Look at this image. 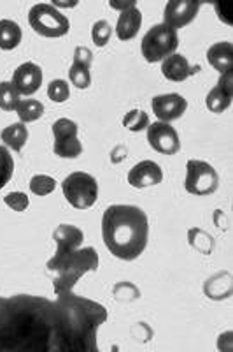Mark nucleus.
I'll use <instances>...</instances> for the list:
<instances>
[{"label":"nucleus","mask_w":233,"mask_h":352,"mask_svg":"<svg viewBox=\"0 0 233 352\" xmlns=\"http://www.w3.org/2000/svg\"><path fill=\"white\" fill-rule=\"evenodd\" d=\"M69 76H71L72 85H75L77 88H88L91 83L90 67H86V65H79V64H74V62H72L71 71H69Z\"/></svg>","instance_id":"27"},{"label":"nucleus","mask_w":233,"mask_h":352,"mask_svg":"<svg viewBox=\"0 0 233 352\" xmlns=\"http://www.w3.org/2000/svg\"><path fill=\"white\" fill-rule=\"evenodd\" d=\"M53 238H55L56 243V252L55 256L48 261V270L55 273L56 270L67 261V257H71L77 248H81L84 234L83 231H81L79 228H75V226L62 224L55 229Z\"/></svg>","instance_id":"8"},{"label":"nucleus","mask_w":233,"mask_h":352,"mask_svg":"<svg viewBox=\"0 0 233 352\" xmlns=\"http://www.w3.org/2000/svg\"><path fill=\"white\" fill-rule=\"evenodd\" d=\"M91 60H93V53H91L90 48H86V46H77V48H75L74 64L86 65V67H90Z\"/></svg>","instance_id":"31"},{"label":"nucleus","mask_w":233,"mask_h":352,"mask_svg":"<svg viewBox=\"0 0 233 352\" xmlns=\"http://www.w3.org/2000/svg\"><path fill=\"white\" fill-rule=\"evenodd\" d=\"M198 9H200V4L193 0H172L165 6L163 23L177 30V28L190 25L197 18Z\"/></svg>","instance_id":"10"},{"label":"nucleus","mask_w":233,"mask_h":352,"mask_svg":"<svg viewBox=\"0 0 233 352\" xmlns=\"http://www.w3.org/2000/svg\"><path fill=\"white\" fill-rule=\"evenodd\" d=\"M217 347H219V351L221 352H232V333L226 331L225 335L219 336Z\"/></svg>","instance_id":"32"},{"label":"nucleus","mask_w":233,"mask_h":352,"mask_svg":"<svg viewBox=\"0 0 233 352\" xmlns=\"http://www.w3.org/2000/svg\"><path fill=\"white\" fill-rule=\"evenodd\" d=\"M111 34L112 28L106 20L95 21L93 28H91V39H93V43H95L97 46H106V44L109 43V39H111Z\"/></svg>","instance_id":"28"},{"label":"nucleus","mask_w":233,"mask_h":352,"mask_svg":"<svg viewBox=\"0 0 233 352\" xmlns=\"http://www.w3.org/2000/svg\"><path fill=\"white\" fill-rule=\"evenodd\" d=\"M109 6H111L112 9H116V11L123 12V11H127V9L134 8L135 2L134 0H128V2H116V0H111V2H109Z\"/></svg>","instance_id":"33"},{"label":"nucleus","mask_w":233,"mask_h":352,"mask_svg":"<svg viewBox=\"0 0 233 352\" xmlns=\"http://www.w3.org/2000/svg\"><path fill=\"white\" fill-rule=\"evenodd\" d=\"M163 180V171L153 160H143L128 173V184L135 188H146L158 185Z\"/></svg>","instance_id":"13"},{"label":"nucleus","mask_w":233,"mask_h":352,"mask_svg":"<svg viewBox=\"0 0 233 352\" xmlns=\"http://www.w3.org/2000/svg\"><path fill=\"white\" fill-rule=\"evenodd\" d=\"M123 125L132 132H138L149 127V116L143 109H132L123 118Z\"/></svg>","instance_id":"23"},{"label":"nucleus","mask_w":233,"mask_h":352,"mask_svg":"<svg viewBox=\"0 0 233 352\" xmlns=\"http://www.w3.org/2000/svg\"><path fill=\"white\" fill-rule=\"evenodd\" d=\"M147 234H149V222L146 213L138 206L112 204L103 213V243L118 259H137L146 248Z\"/></svg>","instance_id":"2"},{"label":"nucleus","mask_w":233,"mask_h":352,"mask_svg":"<svg viewBox=\"0 0 233 352\" xmlns=\"http://www.w3.org/2000/svg\"><path fill=\"white\" fill-rule=\"evenodd\" d=\"M219 176L206 160L191 159L186 164V190L193 196H209L217 188Z\"/></svg>","instance_id":"7"},{"label":"nucleus","mask_w":233,"mask_h":352,"mask_svg":"<svg viewBox=\"0 0 233 352\" xmlns=\"http://www.w3.org/2000/svg\"><path fill=\"white\" fill-rule=\"evenodd\" d=\"M48 96L53 102H65L71 96V88L65 80H55L49 83L48 87Z\"/></svg>","instance_id":"29"},{"label":"nucleus","mask_w":233,"mask_h":352,"mask_svg":"<svg viewBox=\"0 0 233 352\" xmlns=\"http://www.w3.org/2000/svg\"><path fill=\"white\" fill-rule=\"evenodd\" d=\"M53 150L62 159H75V157H79L81 152H83V144H81V141L77 138H72V140L55 141Z\"/></svg>","instance_id":"22"},{"label":"nucleus","mask_w":233,"mask_h":352,"mask_svg":"<svg viewBox=\"0 0 233 352\" xmlns=\"http://www.w3.org/2000/svg\"><path fill=\"white\" fill-rule=\"evenodd\" d=\"M53 136H55V141L77 138V124L69 120V118H60V120H56L53 124Z\"/></svg>","instance_id":"24"},{"label":"nucleus","mask_w":233,"mask_h":352,"mask_svg":"<svg viewBox=\"0 0 233 352\" xmlns=\"http://www.w3.org/2000/svg\"><path fill=\"white\" fill-rule=\"evenodd\" d=\"M11 83L14 85L20 96H32L42 85V71L34 62H25L14 71Z\"/></svg>","instance_id":"12"},{"label":"nucleus","mask_w":233,"mask_h":352,"mask_svg":"<svg viewBox=\"0 0 233 352\" xmlns=\"http://www.w3.org/2000/svg\"><path fill=\"white\" fill-rule=\"evenodd\" d=\"M14 171V160L5 146H0V188L5 187Z\"/></svg>","instance_id":"26"},{"label":"nucleus","mask_w":233,"mask_h":352,"mask_svg":"<svg viewBox=\"0 0 233 352\" xmlns=\"http://www.w3.org/2000/svg\"><path fill=\"white\" fill-rule=\"evenodd\" d=\"M21 41V28L16 21L0 20V48L14 50Z\"/></svg>","instance_id":"19"},{"label":"nucleus","mask_w":233,"mask_h":352,"mask_svg":"<svg viewBox=\"0 0 233 352\" xmlns=\"http://www.w3.org/2000/svg\"><path fill=\"white\" fill-rule=\"evenodd\" d=\"M56 182L55 178L48 175H36L32 176V180H30V190H32L36 196H48L55 190Z\"/></svg>","instance_id":"25"},{"label":"nucleus","mask_w":233,"mask_h":352,"mask_svg":"<svg viewBox=\"0 0 233 352\" xmlns=\"http://www.w3.org/2000/svg\"><path fill=\"white\" fill-rule=\"evenodd\" d=\"M143 25V12L138 11L137 6L119 12L118 23H116V36L121 41L134 39L138 34V28Z\"/></svg>","instance_id":"16"},{"label":"nucleus","mask_w":233,"mask_h":352,"mask_svg":"<svg viewBox=\"0 0 233 352\" xmlns=\"http://www.w3.org/2000/svg\"><path fill=\"white\" fill-rule=\"evenodd\" d=\"M207 60H209V64L212 65L219 74H225V72L232 71V64H233L232 43L223 41V43L212 44V46L207 50Z\"/></svg>","instance_id":"17"},{"label":"nucleus","mask_w":233,"mask_h":352,"mask_svg":"<svg viewBox=\"0 0 233 352\" xmlns=\"http://www.w3.org/2000/svg\"><path fill=\"white\" fill-rule=\"evenodd\" d=\"M99 264L100 259L95 248H77L55 272L56 276L55 282H53V287H55L56 296H64V294L72 292V289H74V285L77 284L81 276L90 272H95L99 268Z\"/></svg>","instance_id":"3"},{"label":"nucleus","mask_w":233,"mask_h":352,"mask_svg":"<svg viewBox=\"0 0 233 352\" xmlns=\"http://www.w3.org/2000/svg\"><path fill=\"white\" fill-rule=\"evenodd\" d=\"M4 203L8 204L9 208L14 210V212H25L30 204V199H28L27 194L23 192H9L8 196L4 197Z\"/></svg>","instance_id":"30"},{"label":"nucleus","mask_w":233,"mask_h":352,"mask_svg":"<svg viewBox=\"0 0 233 352\" xmlns=\"http://www.w3.org/2000/svg\"><path fill=\"white\" fill-rule=\"evenodd\" d=\"M107 310L69 292L55 300L34 294L0 298V352H102L99 331Z\"/></svg>","instance_id":"1"},{"label":"nucleus","mask_w":233,"mask_h":352,"mask_svg":"<svg viewBox=\"0 0 233 352\" xmlns=\"http://www.w3.org/2000/svg\"><path fill=\"white\" fill-rule=\"evenodd\" d=\"M154 115L160 122L170 124L172 120H177L184 115L186 108H188V100L181 96V94H163V96H156L151 102Z\"/></svg>","instance_id":"11"},{"label":"nucleus","mask_w":233,"mask_h":352,"mask_svg":"<svg viewBox=\"0 0 233 352\" xmlns=\"http://www.w3.org/2000/svg\"><path fill=\"white\" fill-rule=\"evenodd\" d=\"M0 136H2V141L5 143V146H9V148L16 150L18 152V150L23 148L25 143H27L28 129L25 127V124L18 122V124H12L9 125V127H5Z\"/></svg>","instance_id":"18"},{"label":"nucleus","mask_w":233,"mask_h":352,"mask_svg":"<svg viewBox=\"0 0 233 352\" xmlns=\"http://www.w3.org/2000/svg\"><path fill=\"white\" fill-rule=\"evenodd\" d=\"M197 71L198 67H191L190 62L186 60V56L177 55V53L167 56L162 64L163 76L170 81H184Z\"/></svg>","instance_id":"15"},{"label":"nucleus","mask_w":233,"mask_h":352,"mask_svg":"<svg viewBox=\"0 0 233 352\" xmlns=\"http://www.w3.org/2000/svg\"><path fill=\"white\" fill-rule=\"evenodd\" d=\"M177 46V30H174V28L165 23L151 27L146 36L143 37V55L151 64L165 60L167 56L174 55Z\"/></svg>","instance_id":"4"},{"label":"nucleus","mask_w":233,"mask_h":352,"mask_svg":"<svg viewBox=\"0 0 233 352\" xmlns=\"http://www.w3.org/2000/svg\"><path fill=\"white\" fill-rule=\"evenodd\" d=\"M18 102H20V94L14 85L11 81H2L0 83V108L4 111H12L16 109Z\"/></svg>","instance_id":"21"},{"label":"nucleus","mask_w":233,"mask_h":352,"mask_svg":"<svg viewBox=\"0 0 233 352\" xmlns=\"http://www.w3.org/2000/svg\"><path fill=\"white\" fill-rule=\"evenodd\" d=\"M232 71L221 74L216 87L207 94L206 106L212 113H223L232 104Z\"/></svg>","instance_id":"14"},{"label":"nucleus","mask_w":233,"mask_h":352,"mask_svg":"<svg viewBox=\"0 0 233 352\" xmlns=\"http://www.w3.org/2000/svg\"><path fill=\"white\" fill-rule=\"evenodd\" d=\"M28 20L34 30L44 37H62L71 28L67 16L53 4H36L28 12Z\"/></svg>","instance_id":"6"},{"label":"nucleus","mask_w":233,"mask_h":352,"mask_svg":"<svg viewBox=\"0 0 233 352\" xmlns=\"http://www.w3.org/2000/svg\"><path fill=\"white\" fill-rule=\"evenodd\" d=\"M147 141H149L151 148L163 155H174L181 148V141L179 134L174 127L165 122H154L147 127Z\"/></svg>","instance_id":"9"},{"label":"nucleus","mask_w":233,"mask_h":352,"mask_svg":"<svg viewBox=\"0 0 233 352\" xmlns=\"http://www.w3.org/2000/svg\"><path fill=\"white\" fill-rule=\"evenodd\" d=\"M16 113L20 116L21 124H28V122H36L40 118L44 113L42 102L36 99H20L16 106Z\"/></svg>","instance_id":"20"},{"label":"nucleus","mask_w":233,"mask_h":352,"mask_svg":"<svg viewBox=\"0 0 233 352\" xmlns=\"http://www.w3.org/2000/svg\"><path fill=\"white\" fill-rule=\"evenodd\" d=\"M64 196L77 210H86L93 206L99 197V184L91 175L83 171L71 173L62 184Z\"/></svg>","instance_id":"5"},{"label":"nucleus","mask_w":233,"mask_h":352,"mask_svg":"<svg viewBox=\"0 0 233 352\" xmlns=\"http://www.w3.org/2000/svg\"><path fill=\"white\" fill-rule=\"evenodd\" d=\"M53 6H55L56 9H58V8H74L75 2H55Z\"/></svg>","instance_id":"34"}]
</instances>
